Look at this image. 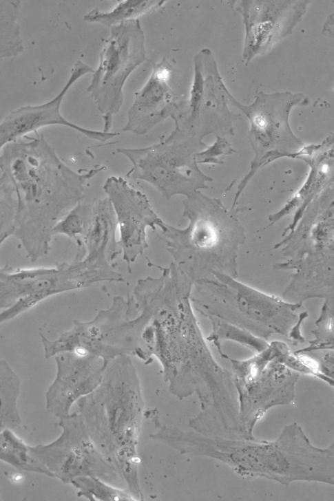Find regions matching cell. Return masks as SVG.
I'll return each instance as SVG.
<instances>
[{
    "instance_id": "28",
    "label": "cell",
    "mask_w": 334,
    "mask_h": 501,
    "mask_svg": "<svg viewBox=\"0 0 334 501\" xmlns=\"http://www.w3.org/2000/svg\"><path fill=\"white\" fill-rule=\"evenodd\" d=\"M19 0L0 1V57L17 56L23 51L20 27L17 22Z\"/></svg>"
},
{
    "instance_id": "13",
    "label": "cell",
    "mask_w": 334,
    "mask_h": 501,
    "mask_svg": "<svg viewBox=\"0 0 334 501\" xmlns=\"http://www.w3.org/2000/svg\"><path fill=\"white\" fill-rule=\"evenodd\" d=\"M129 317L127 300L121 296L112 299L110 306L100 310L91 321L74 320L72 328L50 340L40 334L45 356L48 359L67 351H83L106 360L129 355L126 323Z\"/></svg>"
},
{
    "instance_id": "6",
    "label": "cell",
    "mask_w": 334,
    "mask_h": 501,
    "mask_svg": "<svg viewBox=\"0 0 334 501\" xmlns=\"http://www.w3.org/2000/svg\"><path fill=\"white\" fill-rule=\"evenodd\" d=\"M213 276L193 286L191 303L200 315L221 319L267 341L279 334L294 345L305 341L301 326L309 313L303 303L269 295L225 274Z\"/></svg>"
},
{
    "instance_id": "19",
    "label": "cell",
    "mask_w": 334,
    "mask_h": 501,
    "mask_svg": "<svg viewBox=\"0 0 334 501\" xmlns=\"http://www.w3.org/2000/svg\"><path fill=\"white\" fill-rule=\"evenodd\" d=\"M94 70L81 61H77L70 76L59 94L51 100L39 105L21 107L8 114L0 125V149L4 145L51 125H61L72 128L90 139L105 142L118 133L104 132L85 129L64 118L60 112L62 100L70 87L81 77Z\"/></svg>"
},
{
    "instance_id": "17",
    "label": "cell",
    "mask_w": 334,
    "mask_h": 501,
    "mask_svg": "<svg viewBox=\"0 0 334 501\" xmlns=\"http://www.w3.org/2000/svg\"><path fill=\"white\" fill-rule=\"evenodd\" d=\"M280 357L271 361L255 379L235 385L238 398L240 427L246 440H256V423L271 408L291 404L300 374L284 365Z\"/></svg>"
},
{
    "instance_id": "27",
    "label": "cell",
    "mask_w": 334,
    "mask_h": 501,
    "mask_svg": "<svg viewBox=\"0 0 334 501\" xmlns=\"http://www.w3.org/2000/svg\"><path fill=\"white\" fill-rule=\"evenodd\" d=\"M290 350L283 341H273L267 348L255 353L250 358L238 360L229 359L231 363L232 374L235 385L245 383L257 377L267 365Z\"/></svg>"
},
{
    "instance_id": "20",
    "label": "cell",
    "mask_w": 334,
    "mask_h": 501,
    "mask_svg": "<svg viewBox=\"0 0 334 501\" xmlns=\"http://www.w3.org/2000/svg\"><path fill=\"white\" fill-rule=\"evenodd\" d=\"M150 62L152 74L145 85L134 94L123 131L143 135L168 117L172 118L183 101L169 85L174 67L167 58Z\"/></svg>"
},
{
    "instance_id": "14",
    "label": "cell",
    "mask_w": 334,
    "mask_h": 501,
    "mask_svg": "<svg viewBox=\"0 0 334 501\" xmlns=\"http://www.w3.org/2000/svg\"><path fill=\"white\" fill-rule=\"evenodd\" d=\"M114 208L120 237L118 246L131 273V264L148 247L146 230L163 228L164 222L152 209L147 196L122 177H108L103 186Z\"/></svg>"
},
{
    "instance_id": "3",
    "label": "cell",
    "mask_w": 334,
    "mask_h": 501,
    "mask_svg": "<svg viewBox=\"0 0 334 501\" xmlns=\"http://www.w3.org/2000/svg\"><path fill=\"white\" fill-rule=\"evenodd\" d=\"M77 404L92 443L114 465L132 495L143 500L137 445L144 401L130 356L110 359L100 385Z\"/></svg>"
},
{
    "instance_id": "11",
    "label": "cell",
    "mask_w": 334,
    "mask_h": 501,
    "mask_svg": "<svg viewBox=\"0 0 334 501\" xmlns=\"http://www.w3.org/2000/svg\"><path fill=\"white\" fill-rule=\"evenodd\" d=\"M145 35L139 19L111 28L100 54L87 92L103 119L104 132H109L113 116L123 105V85L130 74L147 60Z\"/></svg>"
},
{
    "instance_id": "8",
    "label": "cell",
    "mask_w": 334,
    "mask_h": 501,
    "mask_svg": "<svg viewBox=\"0 0 334 501\" xmlns=\"http://www.w3.org/2000/svg\"><path fill=\"white\" fill-rule=\"evenodd\" d=\"M229 99L249 120L248 139L254 153L249 172L237 187L231 206L233 209L245 186L260 167L282 158L294 159L304 147L303 142L290 127L289 115L293 107L307 104L308 99L300 93L267 94L262 91L256 92L255 100L250 105L240 103L231 93Z\"/></svg>"
},
{
    "instance_id": "12",
    "label": "cell",
    "mask_w": 334,
    "mask_h": 501,
    "mask_svg": "<svg viewBox=\"0 0 334 501\" xmlns=\"http://www.w3.org/2000/svg\"><path fill=\"white\" fill-rule=\"evenodd\" d=\"M60 436L48 445L30 447L31 454L64 483L94 476L109 483L122 478L114 465L92 443L79 413L59 419Z\"/></svg>"
},
{
    "instance_id": "9",
    "label": "cell",
    "mask_w": 334,
    "mask_h": 501,
    "mask_svg": "<svg viewBox=\"0 0 334 501\" xmlns=\"http://www.w3.org/2000/svg\"><path fill=\"white\" fill-rule=\"evenodd\" d=\"M124 281L115 269H92L77 257L54 268H14L6 265L0 270V321L10 320L56 294L101 281Z\"/></svg>"
},
{
    "instance_id": "29",
    "label": "cell",
    "mask_w": 334,
    "mask_h": 501,
    "mask_svg": "<svg viewBox=\"0 0 334 501\" xmlns=\"http://www.w3.org/2000/svg\"><path fill=\"white\" fill-rule=\"evenodd\" d=\"M70 484L79 491L78 496L89 500L132 501L136 500L127 489H120L111 484L94 476H80L73 479Z\"/></svg>"
},
{
    "instance_id": "16",
    "label": "cell",
    "mask_w": 334,
    "mask_h": 501,
    "mask_svg": "<svg viewBox=\"0 0 334 501\" xmlns=\"http://www.w3.org/2000/svg\"><path fill=\"white\" fill-rule=\"evenodd\" d=\"M236 10L244 25L242 61L247 65L291 34L305 11L306 3L291 1L242 0Z\"/></svg>"
},
{
    "instance_id": "23",
    "label": "cell",
    "mask_w": 334,
    "mask_h": 501,
    "mask_svg": "<svg viewBox=\"0 0 334 501\" xmlns=\"http://www.w3.org/2000/svg\"><path fill=\"white\" fill-rule=\"evenodd\" d=\"M118 2L109 12L93 9L83 17V20L112 28L125 21L138 19L139 17L161 8L166 1L124 0Z\"/></svg>"
},
{
    "instance_id": "18",
    "label": "cell",
    "mask_w": 334,
    "mask_h": 501,
    "mask_svg": "<svg viewBox=\"0 0 334 501\" xmlns=\"http://www.w3.org/2000/svg\"><path fill=\"white\" fill-rule=\"evenodd\" d=\"M54 359L57 372L46 392V407L61 419L70 415L76 401L100 385L109 360L83 351L63 352Z\"/></svg>"
},
{
    "instance_id": "1",
    "label": "cell",
    "mask_w": 334,
    "mask_h": 501,
    "mask_svg": "<svg viewBox=\"0 0 334 501\" xmlns=\"http://www.w3.org/2000/svg\"><path fill=\"white\" fill-rule=\"evenodd\" d=\"M158 268V277L137 281L127 297L140 359L156 357L169 392L179 400L196 394L200 411L195 421L216 428L239 414L233 374L214 359L193 310L194 285L172 262Z\"/></svg>"
},
{
    "instance_id": "21",
    "label": "cell",
    "mask_w": 334,
    "mask_h": 501,
    "mask_svg": "<svg viewBox=\"0 0 334 501\" xmlns=\"http://www.w3.org/2000/svg\"><path fill=\"white\" fill-rule=\"evenodd\" d=\"M294 159L308 165L306 180L283 206L268 218L272 225L284 217L292 216L291 222L284 229L282 236L295 228L309 205L334 182V133L320 144L304 145Z\"/></svg>"
},
{
    "instance_id": "24",
    "label": "cell",
    "mask_w": 334,
    "mask_h": 501,
    "mask_svg": "<svg viewBox=\"0 0 334 501\" xmlns=\"http://www.w3.org/2000/svg\"><path fill=\"white\" fill-rule=\"evenodd\" d=\"M0 458L21 471L36 472L54 477L53 473L31 454L30 446H28L10 429L1 430Z\"/></svg>"
},
{
    "instance_id": "7",
    "label": "cell",
    "mask_w": 334,
    "mask_h": 501,
    "mask_svg": "<svg viewBox=\"0 0 334 501\" xmlns=\"http://www.w3.org/2000/svg\"><path fill=\"white\" fill-rule=\"evenodd\" d=\"M208 147L177 127L159 142L139 149L118 148L132 164L127 177L145 181L167 200L208 189L213 179L198 167L197 155Z\"/></svg>"
},
{
    "instance_id": "10",
    "label": "cell",
    "mask_w": 334,
    "mask_h": 501,
    "mask_svg": "<svg viewBox=\"0 0 334 501\" xmlns=\"http://www.w3.org/2000/svg\"><path fill=\"white\" fill-rule=\"evenodd\" d=\"M229 91L218 70L213 53L202 48L194 58V78L189 99L172 118L175 127L202 139L234 136L233 124L241 115L230 111Z\"/></svg>"
},
{
    "instance_id": "5",
    "label": "cell",
    "mask_w": 334,
    "mask_h": 501,
    "mask_svg": "<svg viewBox=\"0 0 334 501\" xmlns=\"http://www.w3.org/2000/svg\"><path fill=\"white\" fill-rule=\"evenodd\" d=\"M284 261L277 270H291L282 298L293 303L323 299L334 303V182L309 205L295 228L273 249Z\"/></svg>"
},
{
    "instance_id": "26",
    "label": "cell",
    "mask_w": 334,
    "mask_h": 501,
    "mask_svg": "<svg viewBox=\"0 0 334 501\" xmlns=\"http://www.w3.org/2000/svg\"><path fill=\"white\" fill-rule=\"evenodd\" d=\"M19 378L13 372L6 360L0 362V426L13 429L21 423V417L17 407L20 392Z\"/></svg>"
},
{
    "instance_id": "25",
    "label": "cell",
    "mask_w": 334,
    "mask_h": 501,
    "mask_svg": "<svg viewBox=\"0 0 334 501\" xmlns=\"http://www.w3.org/2000/svg\"><path fill=\"white\" fill-rule=\"evenodd\" d=\"M207 319L211 326L207 340L213 344L222 358L229 359L222 349V343L226 341H234L255 353L262 351L269 344L268 341L225 320L214 317Z\"/></svg>"
},
{
    "instance_id": "22",
    "label": "cell",
    "mask_w": 334,
    "mask_h": 501,
    "mask_svg": "<svg viewBox=\"0 0 334 501\" xmlns=\"http://www.w3.org/2000/svg\"><path fill=\"white\" fill-rule=\"evenodd\" d=\"M118 226L112 204L107 198L94 199L89 226L81 237L76 257L92 269L114 270L112 262L121 251L116 239Z\"/></svg>"
},
{
    "instance_id": "31",
    "label": "cell",
    "mask_w": 334,
    "mask_h": 501,
    "mask_svg": "<svg viewBox=\"0 0 334 501\" xmlns=\"http://www.w3.org/2000/svg\"><path fill=\"white\" fill-rule=\"evenodd\" d=\"M94 200L80 202L54 226V235L63 234L75 240L78 248L92 217Z\"/></svg>"
},
{
    "instance_id": "33",
    "label": "cell",
    "mask_w": 334,
    "mask_h": 501,
    "mask_svg": "<svg viewBox=\"0 0 334 501\" xmlns=\"http://www.w3.org/2000/svg\"><path fill=\"white\" fill-rule=\"evenodd\" d=\"M333 405H334V401H333ZM330 447L334 449V441H333V443H332V444L331 445Z\"/></svg>"
},
{
    "instance_id": "2",
    "label": "cell",
    "mask_w": 334,
    "mask_h": 501,
    "mask_svg": "<svg viewBox=\"0 0 334 501\" xmlns=\"http://www.w3.org/2000/svg\"><path fill=\"white\" fill-rule=\"evenodd\" d=\"M24 136L4 145L1 177L10 184L16 203L12 235L32 262L47 255L56 224L83 200L88 180L106 170L99 166L76 171L56 155L43 134Z\"/></svg>"
},
{
    "instance_id": "15",
    "label": "cell",
    "mask_w": 334,
    "mask_h": 501,
    "mask_svg": "<svg viewBox=\"0 0 334 501\" xmlns=\"http://www.w3.org/2000/svg\"><path fill=\"white\" fill-rule=\"evenodd\" d=\"M273 480L289 486L294 481L318 482L334 486V449L313 445L295 423L283 428L274 440Z\"/></svg>"
},
{
    "instance_id": "30",
    "label": "cell",
    "mask_w": 334,
    "mask_h": 501,
    "mask_svg": "<svg viewBox=\"0 0 334 501\" xmlns=\"http://www.w3.org/2000/svg\"><path fill=\"white\" fill-rule=\"evenodd\" d=\"M315 323V328L311 331L314 338L307 346L295 351V353L334 350V303L324 301Z\"/></svg>"
},
{
    "instance_id": "32",
    "label": "cell",
    "mask_w": 334,
    "mask_h": 501,
    "mask_svg": "<svg viewBox=\"0 0 334 501\" xmlns=\"http://www.w3.org/2000/svg\"><path fill=\"white\" fill-rule=\"evenodd\" d=\"M236 152L225 137H217L216 142L211 146H208L198 153L197 162L223 164L225 156L232 155Z\"/></svg>"
},
{
    "instance_id": "4",
    "label": "cell",
    "mask_w": 334,
    "mask_h": 501,
    "mask_svg": "<svg viewBox=\"0 0 334 501\" xmlns=\"http://www.w3.org/2000/svg\"><path fill=\"white\" fill-rule=\"evenodd\" d=\"M185 228L165 223L161 233L173 262L194 286L220 273L237 279L238 251L246 241L238 217L242 208L227 209L220 199L197 191L182 202Z\"/></svg>"
}]
</instances>
